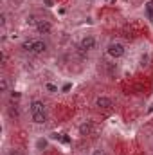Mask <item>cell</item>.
Wrapping results in <instances>:
<instances>
[{"instance_id":"cell-1","label":"cell","mask_w":153,"mask_h":155,"mask_svg":"<svg viewBox=\"0 0 153 155\" xmlns=\"http://www.w3.org/2000/svg\"><path fill=\"white\" fill-rule=\"evenodd\" d=\"M22 51L29 52V54H34V56H40V54H45L49 51V43L43 38H27L22 41Z\"/></svg>"},{"instance_id":"cell-2","label":"cell","mask_w":153,"mask_h":155,"mask_svg":"<svg viewBox=\"0 0 153 155\" xmlns=\"http://www.w3.org/2000/svg\"><path fill=\"white\" fill-rule=\"evenodd\" d=\"M105 52H106V56L110 58V60H121L124 54H126V45L122 43V41H119V40H114V41H110L108 45H106V49H105Z\"/></svg>"},{"instance_id":"cell-3","label":"cell","mask_w":153,"mask_h":155,"mask_svg":"<svg viewBox=\"0 0 153 155\" xmlns=\"http://www.w3.org/2000/svg\"><path fill=\"white\" fill-rule=\"evenodd\" d=\"M79 49L83 52H92L97 49V38L94 35H85L83 38L79 40Z\"/></svg>"},{"instance_id":"cell-4","label":"cell","mask_w":153,"mask_h":155,"mask_svg":"<svg viewBox=\"0 0 153 155\" xmlns=\"http://www.w3.org/2000/svg\"><path fill=\"white\" fill-rule=\"evenodd\" d=\"M92 132H94V123H92L90 119H85L83 123H79L77 134H79L81 137H88V135H92Z\"/></svg>"},{"instance_id":"cell-5","label":"cell","mask_w":153,"mask_h":155,"mask_svg":"<svg viewBox=\"0 0 153 155\" xmlns=\"http://www.w3.org/2000/svg\"><path fill=\"white\" fill-rule=\"evenodd\" d=\"M94 105H96L99 110H108V108L114 107V101H112V97H108V96H97L96 101H94Z\"/></svg>"},{"instance_id":"cell-6","label":"cell","mask_w":153,"mask_h":155,"mask_svg":"<svg viewBox=\"0 0 153 155\" xmlns=\"http://www.w3.org/2000/svg\"><path fill=\"white\" fill-rule=\"evenodd\" d=\"M47 112V105L41 99H33L29 103V114H43Z\"/></svg>"},{"instance_id":"cell-7","label":"cell","mask_w":153,"mask_h":155,"mask_svg":"<svg viewBox=\"0 0 153 155\" xmlns=\"http://www.w3.org/2000/svg\"><path fill=\"white\" fill-rule=\"evenodd\" d=\"M34 29H36V33H38V35H49V33L52 31V24H50L47 18H41L38 24H36V27H34Z\"/></svg>"},{"instance_id":"cell-8","label":"cell","mask_w":153,"mask_h":155,"mask_svg":"<svg viewBox=\"0 0 153 155\" xmlns=\"http://www.w3.org/2000/svg\"><path fill=\"white\" fill-rule=\"evenodd\" d=\"M7 116L11 117V119H18V117H20V108H18L16 103H11V105L7 107Z\"/></svg>"},{"instance_id":"cell-9","label":"cell","mask_w":153,"mask_h":155,"mask_svg":"<svg viewBox=\"0 0 153 155\" xmlns=\"http://www.w3.org/2000/svg\"><path fill=\"white\" fill-rule=\"evenodd\" d=\"M144 16L153 22V0H146L144 2Z\"/></svg>"},{"instance_id":"cell-10","label":"cell","mask_w":153,"mask_h":155,"mask_svg":"<svg viewBox=\"0 0 153 155\" xmlns=\"http://www.w3.org/2000/svg\"><path fill=\"white\" fill-rule=\"evenodd\" d=\"M31 121L34 124H45L47 123V112H43V114H31Z\"/></svg>"},{"instance_id":"cell-11","label":"cell","mask_w":153,"mask_h":155,"mask_svg":"<svg viewBox=\"0 0 153 155\" xmlns=\"http://www.w3.org/2000/svg\"><path fill=\"white\" fill-rule=\"evenodd\" d=\"M40 20H41V18H40L38 15H34V13H31V15L25 16V24L31 25V27H36V24H38Z\"/></svg>"},{"instance_id":"cell-12","label":"cell","mask_w":153,"mask_h":155,"mask_svg":"<svg viewBox=\"0 0 153 155\" xmlns=\"http://www.w3.org/2000/svg\"><path fill=\"white\" fill-rule=\"evenodd\" d=\"M0 92L2 94H9V78L7 76L0 78Z\"/></svg>"},{"instance_id":"cell-13","label":"cell","mask_w":153,"mask_h":155,"mask_svg":"<svg viewBox=\"0 0 153 155\" xmlns=\"http://www.w3.org/2000/svg\"><path fill=\"white\" fill-rule=\"evenodd\" d=\"M20 99H22V92H18V90H15V88L9 90V101H11V103H18Z\"/></svg>"},{"instance_id":"cell-14","label":"cell","mask_w":153,"mask_h":155,"mask_svg":"<svg viewBox=\"0 0 153 155\" xmlns=\"http://www.w3.org/2000/svg\"><path fill=\"white\" fill-rule=\"evenodd\" d=\"M150 60H151V56H150V52H144L142 56H141V60H139V67H148L150 65Z\"/></svg>"},{"instance_id":"cell-15","label":"cell","mask_w":153,"mask_h":155,"mask_svg":"<svg viewBox=\"0 0 153 155\" xmlns=\"http://www.w3.org/2000/svg\"><path fill=\"white\" fill-rule=\"evenodd\" d=\"M47 146H49V141H47L45 137H40L38 141H36V150H38V152L47 150Z\"/></svg>"},{"instance_id":"cell-16","label":"cell","mask_w":153,"mask_h":155,"mask_svg":"<svg viewBox=\"0 0 153 155\" xmlns=\"http://www.w3.org/2000/svg\"><path fill=\"white\" fill-rule=\"evenodd\" d=\"M0 25H2V29L5 31V27H7V15H5V11L0 13Z\"/></svg>"},{"instance_id":"cell-17","label":"cell","mask_w":153,"mask_h":155,"mask_svg":"<svg viewBox=\"0 0 153 155\" xmlns=\"http://www.w3.org/2000/svg\"><path fill=\"white\" fill-rule=\"evenodd\" d=\"M45 90H49L50 94H56V92H60V88H58L54 83H45Z\"/></svg>"},{"instance_id":"cell-18","label":"cell","mask_w":153,"mask_h":155,"mask_svg":"<svg viewBox=\"0 0 153 155\" xmlns=\"http://www.w3.org/2000/svg\"><path fill=\"white\" fill-rule=\"evenodd\" d=\"M7 155H24V152L18 150V148H11V150L7 152Z\"/></svg>"},{"instance_id":"cell-19","label":"cell","mask_w":153,"mask_h":155,"mask_svg":"<svg viewBox=\"0 0 153 155\" xmlns=\"http://www.w3.org/2000/svg\"><path fill=\"white\" fill-rule=\"evenodd\" d=\"M70 88H72V85H70V83H65V85L61 87V92H69Z\"/></svg>"},{"instance_id":"cell-20","label":"cell","mask_w":153,"mask_h":155,"mask_svg":"<svg viewBox=\"0 0 153 155\" xmlns=\"http://www.w3.org/2000/svg\"><path fill=\"white\" fill-rule=\"evenodd\" d=\"M0 54H2V65H5V63H7V54H5V51H2Z\"/></svg>"},{"instance_id":"cell-21","label":"cell","mask_w":153,"mask_h":155,"mask_svg":"<svg viewBox=\"0 0 153 155\" xmlns=\"http://www.w3.org/2000/svg\"><path fill=\"white\" fill-rule=\"evenodd\" d=\"M43 2H45V5H47V7H52V5H54V4H52V0H43Z\"/></svg>"},{"instance_id":"cell-22","label":"cell","mask_w":153,"mask_h":155,"mask_svg":"<svg viewBox=\"0 0 153 155\" xmlns=\"http://www.w3.org/2000/svg\"><path fill=\"white\" fill-rule=\"evenodd\" d=\"M92 155H105V153H103V152H99V150H96V152H94Z\"/></svg>"},{"instance_id":"cell-23","label":"cell","mask_w":153,"mask_h":155,"mask_svg":"<svg viewBox=\"0 0 153 155\" xmlns=\"http://www.w3.org/2000/svg\"><path fill=\"white\" fill-rule=\"evenodd\" d=\"M151 112H153V103L150 105V108H148V114H151Z\"/></svg>"}]
</instances>
